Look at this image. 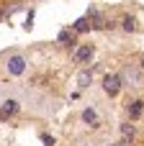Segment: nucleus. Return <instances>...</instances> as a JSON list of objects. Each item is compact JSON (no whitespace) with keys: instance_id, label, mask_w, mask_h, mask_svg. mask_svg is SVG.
Wrapping results in <instances>:
<instances>
[{"instance_id":"obj_12","label":"nucleus","mask_w":144,"mask_h":146,"mask_svg":"<svg viewBox=\"0 0 144 146\" xmlns=\"http://www.w3.org/2000/svg\"><path fill=\"white\" fill-rule=\"evenodd\" d=\"M121 133H124L126 139H134V126H131V123H124V126H121Z\"/></svg>"},{"instance_id":"obj_11","label":"nucleus","mask_w":144,"mask_h":146,"mask_svg":"<svg viewBox=\"0 0 144 146\" xmlns=\"http://www.w3.org/2000/svg\"><path fill=\"white\" fill-rule=\"evenodd\" d=\"M121 26H124V31H134V28H137V21H134L131 15H124V18H121Z\"/></svg>"},{"instance_id":"obj_14","label":"nucleus","mask_w":144,"mask_h":146,"mask_svg":"<svg viewBox=\"0 0 144 146\" xmlns=\"http://www.w3.org/2000/svg\"><path fill=\"white\" fill-rule=\"evenodd\" d=\"M108 146H116V144H108Z\"/></svg>"},{"instance_id":"obj_4","label":"nucleus","mask_w":144,"mask_h":146,"mask_svg":"<svg viewBox=\"0 0 144 146\" xmlns=\"http://www.w3.org/2000/svg\"><path fill=\"white\" fill-rule=\"evenodd\" d=\"M90 59H93V46H90V44H82V46L75 49V62H77V64L90 62Z\"/></svg>"},{"instance_id":"obj_3","label":"nucleus","mask_w":144,"mask_h":146,"mask_svg":"<svg viewBox=\"0 0 144 146\" xmlns=\"http://www.w3.org/2000/svg\"><path fill=\"white\" fill-rule=\"evenodd\" d=\"M121 80L129 85V87H142V69L139 67H126L124 72H121Z\"/></svg>"},{"instance_id":"obj_5","label":"nucleus","mask_w":144,"mask_h":146,"mask_svg":"<svg viewBox=\"0 0 144 146\" xmlns=\"http://www.w3.org/2000/svg\"><path fill=\"white\" fill-rule=\"evenodd\" d=\"M21 110V103L18 100H5L3 105H0V118H8V115H15Z\"/></svg>"},{"instance_id":"obj_9","label":"nucleus","mask_w":144,"mask_h":146,"mask_svg":"<svg viewBox=\"0 0 144 146\" xmlns=\"http://www.w3.org/2000/svg\"><path fill=\"white\" fill-rule=\"evenodd\" d=\"M82 121L95 128V126H98V113H95V108H85V110H82Z\"/></svg>"},{"instance_id":"obj_2","label":"nucleus","mask_w":144,"mask_h":146,"mask_svg":"<svg viewBox=\"0 0 144 146\" xmlns=\"http://www.w3.org/2000/svg\"><path fill=\"white\" fill-rule=\"evenodd\" d=\"M121 87H124L121 74H106V77H103V92H106V95L116 98V95L121 92Z\"/></svg>"},{"instance_id":"obj_1","label":"nucleus","mask_w":144,"mask_h":146,"mask_svg":"<svg viewBox=\"0 0 144 146\" xmlns=\"http://www.w3.org/2000/svg\"><path fill=\"white\" fill-rule=\"evenodd\" d=\"M26 67H28V62H26V56H21V54H10L8 62H5V69H8V74H13V77H21V74L26 72Z\"/></svg>"},{"instance_id":"obj_6","label":"nucleus","mask_w":144,"mask_h":146,"mask_svg":"<svg viewBox=\"0 0 144 146\" xmlns=\"http://www.w3.org/2000/svg\"><path fill=\"white\" fill-rule=\"evenodd\" d=\"M129 118L131 121H137V118H142V113H144V103L142 100H134V103H129Z\"/></svg>"},{"instance_id":"obj_13","label":"nucleus","mask_w":144,"mask_h":146,"mask_svg":"<svg viewBox=\"0 0 144 146\" xmlns=\"http://www.w3.org/2000/svg\"><path fill=\"white\" fill-rule=\"evenodd\" d=\"M41 141H44V146H54V136H49V133H41Z\"/></svg>"},{"instance_id":"obj_10","label":"nucleus","mask_w":144,"mask_h":146,"mask_svg":"<svg viewBox=\"0 0 144 146\" xmlns=\"http://www.w3.org/2000/svg\"><path fill=\"white\" fill-rule=\"evenodd\" d=\"M57 41H59L62 46H72V41H75V33H72V31H62V33L57 36Z\"/></svg>"},{"instance_id":"obj_7","label":"nucleus","mask_w":144,"mask_h":146,"mask_svg":"<svg viewBox=\"0 0 144 146\" xmlns=\"http://www.w3.org/2000/svg\"><path fill=\"white\" fill-rule=\"evenodd\" d=\"M90 28H93V21H90L88 15H85V18H77V21H75V26H72V31H75V33H85V31H90Z\"/></svg>"},{"instance_id":"obj_8","label":"nucleus","mask_w":144,"mask_h":146,"mask_svg":"<svg viewBox=\"0 0 144 146\" xmlns=\"http://www.w3.org/2000/svg\"><path fill=\"white\" fill-rule=\"evenodd\" d=\"M90 82H93V72H90V69H85V72L77 74V87H80V90L90 87Z\"/></svg>"}]
</instances>
